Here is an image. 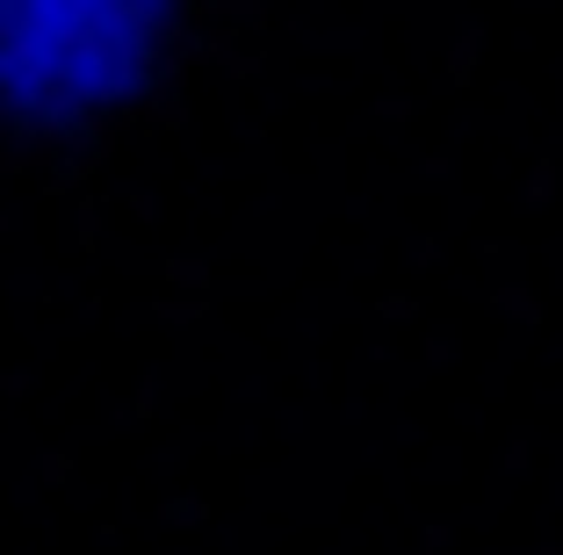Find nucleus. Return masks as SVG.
<instances>
[{"label": "nucleus", "mask_w": 563, "mask_h": 555, "mask_svg": "<svg viewBox=\"0 0 563 555\" xmlns=\"http://www.w3.org/2000/svg\"><path fill=\"white\" fill-rule=\"evenodd\" d=\"M174 0H0V109L73 123L145 80Z\"/></svg>", "instance_id": "nucleus-1"}]
</instances>
